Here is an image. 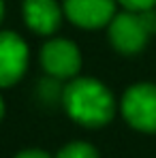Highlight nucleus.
Masks as SVG:
<instances>
[{"instance_id": "f257e3e1", "label": "nucleus", "mask_w": 156, "mask_h": 158, "mask_svg": "<svg viewBox=\"0 0 156 158\" xmlns=\"http://www.w3.org/2000/svg\"><path fill=\"white\" fill-rule=\"evenodd\" d=\"M62 101L66 113L83 126L96 128L111 122L116 113V101L107 85L92 77H79L71 81L64 92Z\"/></svg>"}, {"instance_id": "f03ea898", "label": "nucleus", "mask_w": 156, "mask_h": 158, "mask_svg": "<svg viewBox=\"0 0 156 158\" xmlns=\"http://www.w3.org/2000/svg\"><path fill=\"white\" fill-rule=\"evenodd\" d=\"M122 115L133 128L156 132V85L135 83L122 96Z\"/></svg>"}, {"instance_id": "7ed1b4c3", "label": "nucleus", "mask_w": 156, "mask_h": 158, "mask_svg": "<svg viewBox=\"0 0 156 158\" xmlns=\"http://www.w3.org/2000/svg\"><path fill=\"white\" fill-rule=\"evenodd\" d=\"M150 28L145 24L141 11H124L118 13L109 24V39L111 45L122 53H137L148 43Z\"/></svg>"}, {"instance_id": "20e7f679", "label": "nucleus", "mask_w": 156, "mask_h": 158, "mask_svg": "<svg viewBox=\"0 0 156 158\" xmlns=\"http://www.w3.org/2000/svg\"><path fill=\"white\" fill-rule=\"evenodd\" d=\"M41 64L47 75L56 79H69L79 73L81 56L75 43L66 39H52L41 49Z\"/></svg>"}, {"instance_id": "39448f33", "label": "nucleus", "mask_w": 156, "mask_h": 158, "mask_svg": "<svg viewBox=\"0 0 156 158\" xmlns=\"http://www.w3.org/2000/svg\"><path fill=\"white\" fill-rule=\"evenodd\" d=\"M28 45L15 32H0V88L13 85L26 73Z\"/></svg>"}, {"instance_id": "423d86ee", "label": "nucleus", "mask_w": 156, "mask_h": 158, "mask_svg": "<svg viewBox=\"0 0 156 158\" xmlns=\"http://www.w3.org/2000/svg\"><path fill=\"white\" fill-rule=\"evenodd\" d=\"M66 17L81 28H101L116 17V0H64Z\"/></svg>"}, {"instance_id": "0eeeda50", "label": "nucleus", "mask_w": 156, "mask_h": 158, "mask_svg": "<svg viewBox=\"0 0 156 158\" xmlns=\"http://www.w3.org/2000/svg\"><path fill=\"white\" fill-rule=\"evenodd\" d=\"M24 17L28 28L39 34H52L58 30L62 11L56 0H24Z\"/></svg>"}, {"instance_id": "6e6552de", "label": "nucleus", "mask_w": 156, "mask_h": 158, "mask_svg": "<svg viewBox=\"0 0 156 158\" xmlns=\"http://www.w3.org/2000/svg\"><path fill=\"white\" fill-rule=\"evenodd\" d=\"M56 158H99V152L90 145V143H83V141H77V143H69L64 145Z\"/></svg>"}, {"instance_id": "1a4fd4ad", "label": "nucleus", "mask_w": 156, "mask_h": 158, "mask_svg": "<svg viewBox=\"0 0 156 158\" xmlns=\"http://www.w3.org/2000/svg\"><path fill=\"white\" fill-rule=\"evenodd\" d=\"M122 2L129 11H148L156 4V0H118Z\"/></svg>"}, {"instance_id": "9d476101", "label": "nucleus", "mask_w": 156, "mask_h": 158, "mask_svg": "<svg viewBox=\"0 0 156 158\" xmlns=\"http://www.w3.org/2000/svg\"><path fill=\"white\" fill-rule=\"evenodd\" d=\"M15 158H49V156L45 152H41V150H26V152L17 154Z\"/></svg>"}, {"instance_id": "9b49d317", "label": "nucleus", "mask_w": 156, "mask_h": 158, "mask_svg": "<svg viewBox=\"0 0 156 158\" xmlns=\"http://www.w3.org/2000/svg\"><path fill=\"white\" fill-rule=\"evenodd\" d=\"M2 115H4V103H2V96H0V120H2Z\"/></svg>"}, {"instance_id": "f8f14e48", "label": "nucleus", "mask_w": 156, "mask_h": 158, "mask_svg": "<svg viewBox=\"0 0 156 158\" xmlns=\"http://www.w3.org/2000/svg\"><path fill=\"white\" fill-rule=\"evenodd\" d=\"M2 15H4V2L0 0V22H2Z\"/></svg>"}]
</instances>
